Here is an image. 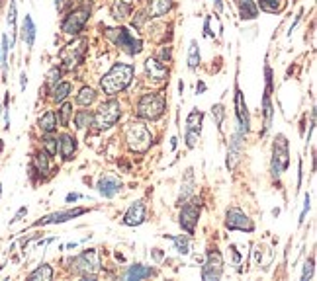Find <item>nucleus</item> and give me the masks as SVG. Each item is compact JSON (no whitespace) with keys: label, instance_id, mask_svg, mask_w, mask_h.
Masks as SVG:
<instances>
[{"label":"nucleus","instance_id":"nucleus-1","mask_svg":"<svg viewBox=\"0 0 317 281\" xmlns=\"http://www.w3.org/2000/svg\"><path fill=\"white\" fill-rule=\"evenodd\" d=\"M133 65H125V63H116L108 73L102 76L100 80V88L108 96H116L131 84V78H133Z\"/></svg>","mask_w":317,"mask_h":281},{"label":"nucleus","instance_id":"nucleus-2","mask_svg":"<svg viewBox=\"0 0 317 281\" xmlns=\"http://www.w3.org/2000/svg\"><path fill=\"white\" fill-rule=\"evenodd\" d=\"M125 141L127 147L131 148L133 152H147L151 148L153 135L147 129V125L143 123H129L125 129Z\"/></svg>","mask_w":317,"mask_h":281},{"label":"nucleus","instance_id":"nucleus-3","mask_svg":"<svg viewBox=\"0 0 317 281\" xmlns=\"http://www.w3.org/2000/svg\"><path fill=\"white\" fill-rule=\"evenodd\" d=\"M166 100L163 94H145L137 104V116L147 121H155L163 116Z\"/></svg>","mask_w":317,"mask_h":281},{"label":"nucleus","instance_id":"nucleus-4","mask_svg":"<svg viewBox=\"0 0 317 281\" xmlns=\"http://www.w3.org/2000/svg\"><path fill=\"white\" fill-rule=\"evenodd\" d=\"M120 118H121L120 102L110 100V102H106V104H102L96 109V114L92 116V123L96 125V129L104 131V129H110L112 125H116V121Z\"/></svg>","mask_w":317,"mask_h":281},{"label":"nucleus","instance_id":"nucleus-5","mask_svg":"<svg viewBox=\"0 0 317 281\" xmlns=\"http://www.w3.org/2000/svg\"><path fill=\"white\" fill-rule=\"evenodd\" d=\"M106 35L118 45V47H121L127 55H137V53H141V49H143V41H141L139 37H133L131 31L127 30V28L106 30Z\"/></svg>","mask_w":317,"mask_h":281},{"label":"nucleus","instance_id":"nucleus-6","mask_svg":"<svg viewBox=\"0 0 317 281\" xmlns=\"http://www.w3.org/2000/svg\"><path fill=\"white\" fill-rule=\"evenodd\" d=\"M290 152H288V141L284 135H278L274 139V147H272V174L278 180L280 174L288 168L290 162Z\"/></svg>","mask_w":317,"mask_h":281},{"label":"nucleus","instance_id":"nucleus-7","mask_svg":"<svg viewBox=\"0 0 317 281\" xmlns=\"http://www.w3.org/2000/svg\"><path fill=\"white\" fill-rule=\"evenodd\" d=\"M88 18H90V10H86V8L73 10V12H69L67 18L63 20L61 30H63V33H69V35H78L80 31L84 30Z\"/></svg>","mask_w":317,"mask_h":281},{"label":"nucleus","instance_id":"nucleus-8","mask_svg":"<svg viewBox=\"0 0 317 281\" xmlns=\"http://www.w3.org/2000/svg\"><path fill=\"white\" fill-rule=\"evenodd\" d=\"M223 273V258L221 254L215 250L208 252V258L204 262V267H202V279L204 281H217Z\"/></svg>","mask_w":317,"mask_h":281},{"label":"nucleus","instance_id":"nucleus-9","mask_svg":"<svg viewBox=\"0 0 317 281\" xmlns=\"http://www.w3.org/2000/svg\"><path fill=\"white\" fill-rule=\"evenodd\" d=\"M225 229L229 231H245V233H253L255 231V222L251 221L241 209L231 207L225 213Z\"/></svg>","mask_w":317,"mask_h":281},{"label":"nucleus","instance_id":"nucleus-10","mask_svg":"<svg viewBox=\"0 0 317 281\" xmlns=\"http://www.w3.org/2000/svg\"><path fill=\"white\" fill-rule=\"evenodd\" d=\"M84 45H86V39H76V41L69 43L61 51L59 57L61 63L65 65V69H73V67H76L80 63L82 55H84Z\"/></svg>","mask_w":317,"mask_h":281},{"label":"nucleus","instance_id":"nucleus-11","mask_svg":"<svg viewBox=\"0 0 317 281\" xmlns=\"http://www.w3.org/2000/svg\"><path fill=\"white\" fill-rule=\"evenodd\" d=\"M75 269L76 271H80L82 275L84 273H94V271H98V267H100V254L96 248H90V250H84L78 258L75 260Z\"/></svg>","mask_w":317,"mask_h":281},{"label":"nucleus","instance_id":"nucleus-12","mask_svg":"<svg viewBox=\"0 0 317 281\" xmlns=\"http://www.w3.org/2000/svg\"><path fill=\"white\" fill-rule=\"evenodd\" d=\"M198 219H200V205H198L196 201L186 203V205L182 207L180 215H178V222H180V227L188 235H194Z\"/></svg>","mask_w":317,"mask_h":281},{"label":"nucleus","instance_id":"nucleus-13","mask_svg":"<svg viewBox=\"0 0 317 281\" xmlns=\"http://www.w3.org/2000/svg\"><path fill=\"white\" fill-rule=\"evenodd\" d=\"M235 109H237V125H239L237 133L247 135L251 129V118H249V109H247V104L243 100V92L239 90V86L235 88Z\"/></svg>","mask_w":317,"mask_h":281},{"label":"nucleus","instance_id":"nucleus-14","mask_svg":"<svg viewBox=\"0 0 317 281\" xmlns=\"http://www.w3.org/2000/svg\"><path fill=\"white\" fill-rule=\"evenodd\" d=\"M84 213H88V209H86V207H76V209H67V211H57V213H51V215L43 217L41 221H37V222H35V227H46V224L65 222V221H69V219L80 217V215H84Z\"/></svg>","mask_w":317,"mask_h":281},{"label":"nucleus","instance_id":"nucleus-15","mask_svg":"<svg viewBox=\"0 0 317 281\" xmlns=\"http://www.w3.org/2000/svg\"><path fill=\"white\" fill-rule=\"evenodd\" d=\"M145 215H147L145 203H143V201H133V203L129 205V209L125 211L121 222H123L125 227H139L141 222H145Z\"/></svg>","mask_w":317,"mask_h":281},{"label":"nucleus","instance_id":"nucleus-16","mask_svg":"<svg viewBox=\"0 0 317 281\" xmlns=\"http://www.w3.org/2000/svg\"><path fill=\"white\" fill-rule=\"evenodd\" d=\"M243 139H245V135L235 133L233 135V139H231V143H229V152H227V168H229V170H233L235 164L239 162V158H241Z\"/></svg>","mask_w":317,"mask_h":281},{"label":"nucleus","instance_id":"nucleus-17","mask_svg":"<svg viewBox=\"0 0 317 281\" xmlns=\"http://www.w3.org/2000/svg\"><path fill=\"white\" fill-rule=\"evenodd\" d=\"M96 188H98V192H100L102 197H108V199H110V197H114V195L121 190V182L114 176H104L98 180Z\"/></svg>","mask_w":317,"mask_h":281},{"label":"nucleus","instance_id":"nucleus-18","mask_svg":"<svg viewBox=\"0 0 317 281\" xmlns=\"http://www.w3.org/2000/svg\"><path fill=\"white\" fill-rule=\"evenodd\" d=\"M145 71H147V76L153 80H165L168 76V69L165 67V63H161L155 57H149L145 61Z\"/></svg>","mask_w":317,"mask_h":281},{"label":"nucleus","instance_id":"nucleus-19","mask_svg":"<svg viewBox=\"0 0 317 281\" xmlns=\"http://www.w3.org/2000/svg\"><path fill=\"white\" fill-rule=\"evenodd\" d=\"M76 150V141L73 135L69 133H63L59 137V152L61 156L65 158V160H71L73 158V154H75Z\"/></svg>","mask_w":317,"mask_h":281},{"label":"nucleus","instance_id":"nucleus-20","mask_svg":"<svg viewBox=\"0 0 317 281\" xmlns=\"http://www.w3.org/2000/svg\"><path fill=\"white\" fill-rule=\"evenodd\" d=\"M270 90L272 82H266V92H264V100H262V111H264V129L262 131H268L272 125V116H274V107L270 102Z\"/></svg>","mask_w":317,"mask_h":281},{"label":"nucleus","instance_id":"nucleus-21","mask_svg":"<svg viewBox=\"0 0 317 281\" xmlns=\"http://www.w3.org/2000/svg\"><path fill=\"white\" fill-rule=\"evenodd\" d=\"M33 168H35V172L41 178H46L49 174V154H47L46 150L33 154Z\"/></svg>","mask_w":317,"mask_h":281},{"label":"nucleus","instance_id":"nucleus-22","mask_svg":"<svg viewBox=\"0 0 317 281\" xmlns=\"http://www.w3.org/2000/svg\"><path fill=\"white\" fill-rule=\"evenodd\" d=\"M22 39L26 41L28 47H31L33 41H35V24H33L31 16H26V18H24V24H22Z\"/></svg>","mask_w":317,"mask_h":281},{"label":"nucleus","instance_id":"nucleus-23","mask_svg":"<svg viewBox=\"0 0 317 281\" xmlns=\"http://www.w3.org/2000/svg\"><path fill=\"white\" fill-rule=\"evenodd\" d=\"M172 8V0H151L149 4V14L151 18H161Z\"/></svg>","mask_w":317,"mask_h":281},{"label":"nucleus","instance_id":"nucleus-24","mask_svg":"<svg viewBox=\"0 0 317 281\" xmlns=\"http://www.w3.org/2000/svg\"><path fill=\"white\" fill-rule=\"evenodd\" d=\"M239 12L241 20H255L258 16V6L255 0H239Z\"/></svg>","mask_w":317,"mask_h":281},{"label":"nucleus","instance_id":"nucleus-25","mask_svg":"<svg viewBox=\"0 0 317 281\" xmlns=\"http://www.w3.org/2000/svg\"><path fill=\"white\" fill-rule=\"evenodd\" d=\"M37 125H39V129H41L43 133H53V131L57 129V116H55L53 111H46V114L39 118Z\"/></svg>","mask_w":317,"mask_h":281},{"label":"nucleus","instance_id":"nucleus-26","mask_svg":"<svg viewBox=\"0 0 317 281\" xmlns=\"http://www.w3.org/2000/svg\"><path fill=\"white\" fill-rule=\"evenodd\" d=\"M153 275V269L147 266H141V264H135V266H131L127 269V273H125V279H143V277H149Z\"/></svg>","mask_w":317,"mask_h":281},{"label":"nucleus","instance_id":"nucleus-27","mask_svg":"<svg viewBox=\"0 0 317 281\" xmlns=\"http://www.w3.org/2000/svg\"><path fill=\"white\" fill-rule=\"evenodd\" d=\"M69 92H71V82H59V84H55L53 90H51V98H53V102L59 104V102L67 100Z\"/></svg>","mask_w":317,"mask_h":281},{"label":"nucleus","instance_id":"nucleus-28","mask_svg":"<svg viewBox=\"0 0 317 281\" xmlns=\"http://www.w3.org/2000/svg\"><path fill=\"white\" fill-rule=\"evenodd\" d=\"M202 121H204V114H202L200 109H192V111L188 114V118H186V129L198 131V133H200V129H202Z\"/></svg>","mask_w":317,"mask_h":281},{"label":"nucleus","instance_id":"nucleus-29","mask_svg":"<svg viewBox=\"0 0 317 281\" xmlns=\"http://www.w3.org/2000/svg\"><path fill=\"white\" fill-rule=\"evenodd\" d=\"M129 14H131V4L121 2V0H116V2L112 4V16H114L116 20H125Z\"/></svg>","mask_w":317,"mask_h":281},{"label":"nucleus","instance_id":"nucleus-30","mask_svg":"<svg viewBox=\"0 0 317 281\" xmlns=\"http://www.w3.org/2000/svg\"><path fill=\"white\" fill-rule=\"evenodd\" d=\"M96 100V92L94 88L90 86H84V88H80V92L76 94V104L78 105H84V107H88Z\"/></svg>","mask_w":317,"mask_h":281},{"label":"nucleus","instance_id":"nucleus-31","mask_svg":"<svg viewBox=\"0 0 317 281\" xmlns=\"http://www.w3.org/2000/svg\"><path fill=\"white\" fill-rule=\"evenodd\" d=\"M258 4H260V8H262L264 12L278 14V12H282V10H284L286 0H258Z\"/></svg>","mask_w":317,"mask_h":281},{"label":"nucleus","instance_id":"nucleus-32","mask_svg":"<svg viewBox=\"0 0 317 281\" xmlns=\"http://www.w3.org/2000/svg\"><path fill=\"white\" fill-rule=\"evenodd\" d=\"M51 277H53V267L49 266V264H41L37 269H33L30 275H28V279H41V281H49Z\"/></svg>","mask_w":317,"mask_h":281},{"label":"nucleus","instance_id":"nucleus-33","mask_svg":"<svg viewBox=\"0 0 317 281\" xmlns=\"http://www.w3.org/2000/svg\"><path fill=\"white\" fill-rule=\"evenodd\" d=\"M198 65H200V49H198L196 39H192L190 41V49H188V69L196 71Z\"/></svg>","mask_w":317,"mask_h":281},{"label":"nucleus","instance_id":"nucleus-34","mask_svg":"<svg viewBox=\"0 0 317 281\" xmlns=\"http://www.w3.org/2000/svg\"><path fill=\"white\" fill-rule=\"evenodd\" d=\"M182 188H184V190L180 192V197H178V201H180V203H182V201H186V199H188V197L194 193V180H192V170H188V176H186V182L182 184Z\"/></svg>","mask_w":317,"mask_h":281},{"label":"nucleus","instance_id":"nucleus-35","mask_svg":"<svg viewBox=\"0 0 317 281\" xmlns=\"http://www.w3.org/2000/svg\"><path fill=\"white\" fill-rule=\"evenodd\" d=\"M75 123L78 129H84V127H88L92 123V114L90 111H86V109H80L78 114L75 116Z\"/></svg>","mask_w":317,"mask_h":281},{"label":"nucleus","instance_id":"nucleus-36","mask_svg":"<svg viewBox=\"0 0 317 281\" xmlns=\"http://www.w3.org/2000/svg\"><path fill=\"white\" fill-rule=\"evenodd\" d=\"M43 147H46V152L49 156H55L57 150H59V143H57V137H53L51 133H47L46 141H43Z\"/></svg>","mask_w":317,"mask_h":281},{"label":"nucleus","instance_id":"nucleus-37","mask_svg":"<svg viewBox=\"0 0 317 281\" xmlns=\"http://www.w3.org/2000/svg\"><path fill=\"white\" fill-rule=\"evenodd\" d=\"M211 116H213V121H215V125H217V129H221V125H223V119H225V107L223 104H215L211 107Z\"/></svg>","mask_w":317,"mask_h":281},{"label":"nucleus","instance_id":"nucleus-38","mask_svg":"<svg viewBox=\"0 0 317 281\" xmlns=\"http://www.w3.org/2000/svg\"><path fill=\"white\" fill-rule=\"evenodd\" d=\"M172 244H174V250L178 254H188L190 252V242L186 237H172Z\"/></svg>","mask_w":317,"mask_h":281},{"label":"nucleus","instance_id":"nucleus-39","mask_svg":"<svg viewBox=\"0 0 317 281\" xmlns=\"http://www.w3.org/2000/svg\"><path fill=\"white\" fill-rule=\"evenodd\" d=\"M71 116H73V105L71 104H63L59 109V121L61 125H69L71 121Z\"/></svg>","mask_w":317,"mask_h":281},{"label":"nucleus","instance_id":"nucleus-40","mask_svg":"<svg viewBox=\"0 0 317 281\" xmlns=\"http://www.w3.org/2000/svg\"><path fill=\"white\" fill-rule=\"evenodd\" d=\"M61 69H57V67H53L51 71H49V74H47V86H55V84H59L61 80Z\"/></svg>","mask_w":317,"mask_h":281},{"label":"nucleus","instance_id":"nucleus-41","mask_svg":"<svg viewBox=\"0 0 317 281\" xmlns=\"http://www.w3.org/2000/svg\"><path fill=\"white\" fill-rule=\"evenodd\" d=\"M313 266H315V262H313V258H309V260L305 262V266H303L302 281H307L313 277Z\"/></svg>","mask_w":317,"mask_h":281},{"label":"nucleus","instance_id":"nucleus-42","mask_svg":"<svg viewBox=\"0 0 317 281\" xmlns=\"http://www.w3.org/2000/svg\"><path fill=\"white\" fill-rule=\"evenodd\" d=\"M186 147L188 148H194L198 145V139H200V133L198 131H190V129H186Z\"/></svg>","mask_w":317,"mask_h":281},{"label":"nucleus","instance_id":"nucleus-43","mask_svg":"<svg viewBox=\"0 0 317 281\" xmlns=\"http://www.w3.org/2000/svg\"><path fill=\"white\" fill-rule=\"evenodd\" d=\"M170 53H172L170 45H165V47L159 51V57H157V59L161 61V63H166V61H170Z\"/></svg>","mask_w":317,"mask_h":281},{"label":"nucleus","instance_id":"nucleus-44","mask_svg":"<svg viewBox=\"0 0 317 281\" xmlns=\"http://www.w3.org/2000/svg\"><path fill=\"white\" fill-rule=\"evenodd\" d=\"M8 24L14 28L16 26V2H10V8H8Z\"/></svg>","mask_w":317,"mask_h":281},{"label":"nucleus","instance_id":"nucleus-45","mask_svg":"<svg viewBox=\"0 0 317 281\" xmlns=\"http://www.w3.org/2000/svg\"><path fill=\"white\" fill-rule=\"evenodd\" d=\"M307 211H309V195H305V201H303V211H302V215H300V224H303V221H305Z\"/></svg>","mask_w":317,"mask_h":281},{"label":"nucleus","instance_id":"nucleus-46","mask_svg":"<svg viewBox=\"0 0 317 281\" xmlns=\"http://www.w3.org/2000/svg\"><path fill=\"white\" fill-rule=\"evenodd\" d=\"M204 35H206V37H213V31L210 30V18H206V24H204Z\"/></svg>","mask_w":317,"mask_h":281},{"label":"nucleus","instance_id":"nucleus-47","mask_svg":"<svg viewBox=\"0 0 317 281\" xmlns=\"http://www.w3.org/2000/svg\"><path fill=\"white\" fill-rule=\"evenodd\" d=\"M231 252H233V264H239V262H241V256H239V252H237V246H235V244L231 246Z\"/></svg>","mask_w":317,"mask_h":281},{"label":"nucleus","instance_id":"nucleus-48","mask_svg":"<svg viewBox=\"0 0 317 281\" xmlns=\"http://www.w3.org/2000/svg\"><path fill=\"white\" fill-rule=\"evenodd\" d=\"M26 213H28V207H22V209H20V211H18V213H16V217H14V219H12V222L20 221V219H22V217H24Z\"/></svg>","mask_w":317,"mask_h":281},{"label":"nucleus","instance_id":"nucleus-49","mask_svg":"<svg viewBox=\"0 0 317 281\" xmlns=\"http://www.w3.org/2000/svg\"><path fill=\"white\" fill-rule=\"evenodd\" d=\"M76 199H80L78 193H69V195H67V203H73V201H76Z\"/></svg>","mask_w":317,"mask_h":281},{"label":"nucleus","instance_id":"nucleus-50","mask_svg":"<svg viewBox=\"0 0 317 281\" xmlns=\"http://www.w3.org/2000/svg\"><path fill=\"white\" fill-rule=\"evenodd\" d=\"M213 6H215L217 12H223V4H221V0H213Z\"/></svg>","mask_w":317,"mask_h":281},{"label":"nucleus","instance_id":"nucleus-51","mask_svg":"<svg viewBox=\"0 0 317 281\" xmlns=\"http://www.w3.org/2000/svg\"><path fill=\"white\" fill-rule=\"evenodd\" d=\"M20 82H22V90L26 88V84H28V76H26V73H22V76H20Z\"/></svg>","mask_w":317,"mask_h":281},{"label":"nucleus","instance_id":"nucleus-52","mask_svg":"<svg viewBox=\"0 0 317 281\" xmlns=\"http://www.w3.org/2000/svg\"><path fill=\"white\" fill-rule=\"evenodd\" d=\"M196 92H198V94L206 92V84H204V82H198V84H196Z\"/></svg>","mask_w":317,"mask_h":281},{"label":"nucleus","instance_id":"nucleus-53","mask_svg":"<svg viewBox=\"0 0 317 281\" xmlns=\"http://www.w3.org/2000/svg\"><path fill=\"white\" fill-rule=\"evenodd\" d=\"M260 262V252H258V246L255 248V264H258Z\"/></svg>","mask_w":317,"mask_h":281},{"label":"nucleus","instance_id":"nucleus-54","mask_svg":"<svg viewBox=\"0 0 317 281\" xmlns=\"http://www.w3.org/2000/svg\"><path fill=\"white\" fill-rule=\"evenodd\" d=\"M153 256H155V260H161V258H163V254L159 250H153Z\"/></svg>","mask_w":317,"mask_h":281},{"label":"nucleus","instance_id":"nucleus-55","mask_svg":"<svg viewBox=\"0 0 317 281\" xmlns=\"http://www.w3.org/2000/svg\"><path fill=\"white\" fill-rule=\"evenodd\" d=\"M55 6H57V8H61V0H55Z\"/></svg>","mask_w":317,"mask_h":281},{"label":"nucleus","instance_id":"nucleus-56","mask_svg":"<svg viewBox=\"0 0 317 281\" xmlns=\"http://www.w3.org/2000/svg\"><path fill=\"white\" fill-rule=\"evenodd\" d=\"M121 2H127V4H131V0H121Z\"/></svg>","mask_w":317,"mask_h":281},{"label":"nucleus","instance_id":"nucleus-57","mask_svg":"<svg viewBox=\"0 0 317 281\" xmlns=\"http://www.w3.org/2000/svg\"><path fill=\"white\" fill-rule=\"evenodd\" d=\"M0 193H2V186H0Z\"/></svg>","mask_w":317,"mask_h":281}]
</instances>
